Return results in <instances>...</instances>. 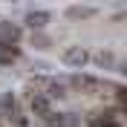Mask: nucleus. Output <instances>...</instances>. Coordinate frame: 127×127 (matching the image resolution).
Masks as SVG:
<instances>
[{
	"label": "nucleus",
	"mask_w": 127,
	"mask_h": 127,
	"mask_svg": "<svg viewBox=\"0 0 127 127\" xmlns=\"http://www.w3.org/2000/svg\"><path fill=\"white\" fill-rule=\"evenodd\" d=\"M66 15L69 17H90V15H95V9H90V6H72V9H66Z\"/></svg>",
	"instance_id": "0eeeda50"
},
{
	"label": "nucleus",
	"mask_w": 127,
	"mask_h": 127,
	"mask_svg": "<svg viewBox=\"0 0 127 127\" xmlns=\"http://www.w3.org/2000/svg\"><path fill=\"white\" fill-rule=\"evenodd\" d=\"M32 113H38V116H43V119L49 116V101L43 98V95H35V98H32Z\"/></svg>",
	"instance_id": "20e7f679"
},
{
	"label": "nucleus",
	"mask_w": 127,
	"mask_h": 127,
	"mask_svg": "<svg viewBox=\"0 0 127 127\" xmlns=\"http://www.w3.org/2000/svg\"><path fill=\"white\" fill-rule=\"evenodd\" d=\"M0 38H3V40H17V38H20V29L3 23V26H0ZM3 40H0V43H3Z\"/></svg>",
	"instance_id": "39448f33"
},
{
	"label": "nucleus",
	"mask_w": 127,
	"mask_h": 127,
	"mask_svg": "<svg viewBox=\"0 0 127 127\" xmlns=\"http://www.w3.org/2000/svg\"><path fill=\"white\" fill-rule=\"evenodd\" d=\"M17 58V49H12L9 43H0V64H9Z\"/></svg>",
	"instance_id": "423d86ee"
},
{
	"label": "nucleus",
	"mask_w": 127,
	"mask_h": 127,
	"mask_svg": "<svg viewBox=\"0 0 127 127\" xmlns=\"http://www.w3.org/2000/svg\"><path fill=\"white\" fill-rule=\"evenodd\" d=\"M95 61L101 64V66H110V64L116 61V58H113V52H98V55H95Z\"/></svg>",
	"instance_id": "6e6552de"
},
{
	"label": "nucleus",
	"mask_w": 127,
	"mask_h": 127,
	"mask_svg": "<svg viewBox=\"0 0 127 127\" xmlns=\"http://www.w3.org/2000/svg\"><path fill=\"white\" fill-rule=\"evenodd\" d=\"M32 40H35V43H38L40 49H43V46H49V38H43V35H35Z\"/></svg>",
	"instance_id": "1a4fd4ad"
},
{
	"label": "nucleus",
	"mask_w": 127,
	"mask_h": 127,
	"mask_svg": "<svg viewBox=\"0 0 127 127\" xmlns=\"http://www.w3.org/2000/svg\"><path fill=\"white\" fill-rule=\"evenodd\" d=\"M64 64H69V66H84V64H87V49H81V46L64 49Z\"/></svg>",
	"instance_id": "f257e3e1"
},
{
	"label": "nucleus",
	"mask_w": 127,
	"mask_h": 127,
	"mask_svg": "<svg viewBox=\"0 0 127 127\" xmlns=\"http://www.w3.org/2000/svg\"><path fill=\"white\" fill-rule=\"evenodd\" d=\"M26 23H29L32 29H43V26L49 23V12H29V15H26Z\"/></svg>",
	"instance_id": "7ed1b4c3"
},
{
	"label": "nucleus",
	"mask_w": 127,
	"mask_h": 127,
	"mask_svg": "<svg viewBox=\"0 0 127 127\" xmlns=\"http://www.w3.org/2000/svg\"><path fill=\"white\" fill-rule=\"evenodd\" d=\"M46 121L49 127H78V119H72V113H49Z\"/></svg>",
	"instance_id": "f03ea898"
}]
</instances>
